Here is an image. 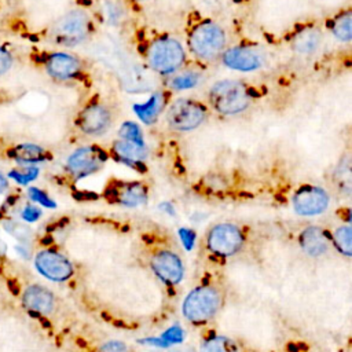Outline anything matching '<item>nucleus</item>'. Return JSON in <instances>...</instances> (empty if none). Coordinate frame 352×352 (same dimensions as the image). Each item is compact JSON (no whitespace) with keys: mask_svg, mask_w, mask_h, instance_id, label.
Wrapping results in <instances>:
<instances>
[{"mask_svg":"<svg viewBox=\"0 0 352 352\" xmlns=\"http://www.w3.org/2000/svg\"><path fill=\"white\" fill-rule=\"evenodd\" d=\"M333 34L342 41H349L352 37V18L351 12L346 11L341 14L333 23Z\"/></svg>","mask_w":352,"mask_h":352,"instance_id":"nucleus-23","label":"nucleus"},{"mask_svg":"<svg viewBox=\"0 0 352 352\" xmlns=\"http://www.w3.org/2000/svg\"><path fill=\"white\" fill-rule=\"evenodd\" d=\"M106 197L124 206H139L147 201V188L139 182H121L110 186Z\"/></svg>","mask_w":352,"mask_h":352,"instance_id":"nucleus-13","label":"nucleus"},{"mask_svg":"<svg viewBox=\"0 0 352 352\" xmlns=\"http://www.w3.org/2000/svg\"><path fill=\"white\" fill-rule=\"evenodd\" d=\"M92 29L89 15L82 10H73L60 16L51 28V37L55 43L73 47L88 38Z\"/></svg>","mask_w":352,"mask_h":352,"instance_id":"nucleus-4","label":"nucleus"},{"mask_svg":"<svg viewBox=\"0 0 352 352\" xmlns=\"http://www.w3.org/2000/svg\"><path fill=\"white\" fill-rule=\"evenodd\" d=\"M188 47L197 58L202 60H213L224 51V30L210 21L198 23L190 33Z\"/></svg>","mask_w":352,"mask_h":352,"instance_id":"nucleus-3","label":"nucleus"},{"mask_svg":"<svg viewBox=\"0 0 352 352\" xmlns=\"http://www.w3.org/2000/svg\"><path fill=\"white\" fill-rule=\"evenodd\" d=\"M99 352H129V349H128V346L124 342L109 341L104 345H102Z\"/></svg>","mask_w":352,"mask_h":352,"instance_id":"nucleus-34","label":"nucleus"},{"mask_svg":"<svg viewBox=\"0 0 352 352\" xmlns=\"http://www.w3.org/2000/svg\"><path fill=\"white\" fill-rule=\"evenodd\" d=\"M199 81H201V74L198 72L187 70V72H182V73L173 76L169 85L172 89L183 91V89H190V88L198 85Z\"/></svg>","mask_w":352,"mask_h":352,"instance_id":"nucleus-22","label":"nucleus"},{"mask_svg":"<svg viewBox=\"0 0 352 352\" xmlns=\"http://www.w3.org/2000/svg\"><path fill=\"white\" fill-rule=\"evenodd\" d=\"M45 70L47 73L59 81H67L74 78L80 70V60L66 52H54L45 59Z\"/></svg>","mask_w":352,"mask_h":352,"instance_id":"nucleus-15","label":"nucleus"},{"mask_svg":"<svg viewBox=\"0 0 352 352\" xmlns=\"http://www.w3.org/2000/svg\"><path fill=\"white\" fill-rule=\"evenodd\" d=\"M34 265L41 275L55 282L66 280L73 274L72 263L63 254L54 250L38 252L34 258Z\"/></svg>","mask_w":352,"mask_h":352,"instance_id":"nucleus-10","label":"nucleus"},{"mask_svg":"<svg viewBox=\"0 0 352 352\" xmlns=\"http://www.w3.org/2000/svg\"><path fill=\"white\" fill-rule=\"evenodd\" d=\"M243 243L242 231L230 223H221L212 227L208 234L206 245L208 249L217 256H232Z\"/></svg>","mask_w":352,"mask_h":352,"instance_id":"nucleus-8","label":"nucleus"},{"mask_svg":"<svg viewBox=\"0 0 352 352\" xmlns=\"http://www.w3.org/2000/svg\"><path fill=\"white\" fill-rule=\"evenodd\" d=\"M300 245L309 256H322L329 249V239L319 227H308L300 235Z\"/></svg>","mask_w":352,"mask_h":352,"instance_id":"nucleus-19","label":"nucleus"},{"mask_svg":"<svg viewBox=\"0 0 352 352\" xmlns=\"http://www.w3.org/2000/svg\"><path fill=\"white\" fill-rule=\"evenodd\" d=\"M106 160L107 154L100 147L84 146L69 155L66 161V170L78 180L98 172Z\"/></svg>","mask_w":352,"mask_h":352,"instance_id":"nucleus-7","label":"nucleus"},{"mask_svg":"<svg viewBox=\"0 0 352 352\" xmlns=\"http://www.w3.org/2000/svg\"><path fill=\"white\" fill-rule=\"evenodd\" d=\"M4 230H6L10 235H12L14 238H16V239L21 241V242H28V241L30 239V235H32L30 230H29L26 226L19 224V223H15V221H7V223H4Z\"/></svg>","mask_w":352,"mask_h":352,"instance_id":"nucleus-29","label":"nucleus"},{"mask_svg":"<svg viewBox=\"0 0 352 352\" xmlns=\"http://www.w3.org/2000/svg\"><path fill=\"white\" fill-rule=\"evenodd\" d=\"M179 235H180V239L184 245V248L187 250H191L192 246H194V241H195V234L192 230H188V228H180L179 230Z\"/></svg>","mask_w":352,"mask_h":352,"instance_id":"nucleus-33","label":"nucleus"},{"mask_svg":"<svg viewBox=\"0 0 352 352\" xmlns=\"http://www.w3.org/2000/svg\"><path fill=\"white\" fill-rule=\"evenodd\" d=\"M213 109L223 116L243 113L250 104V95L245 84L236 80H221L213 84L209 92Z\"/></svg>","mask_w":352,"mask_h":352,"instance_id":"nucleus-1","label":"nucleus"},{"mask_svg":"<svg viewBox=\"0 0 352 352\" xmlns=\"http://www.w3.org/2000/svg\"><path fill=\"white\" fill-rule=\"evenodd\" d=\"M223 63L238 72H253L264 65L263 55L250 47H232L223 54Z\"/></svg>","mask_w":352,"mask_h":352,"instance_id":"nucleus-12","label":"nucleus"},{"mask_svg":"<svg viewBox=\"0 0 352 352\" xmlns=\"http://www.w3.org/2000/svg\"><path fill=\"white\" fill-rule=\"evenodd\" d=\"M329 206L327 192L316 186H302L293 195V208L301 216H315Z\"/></svg>","mask_w":352,"mask_h":352,"instance_id":"nucleus-9","label":"nucleus"},{"mask_svg":"<svg viewBox=\"0 0 352 352\" xmlns=\"http://www.w3.org/2000/svg\"><path fill=\"white\" fill-rule=\"evenodd\" d=\"M77 125L85 135H102L111 125V113L103 104H89L80 113Z\"/></svg>","mask_w":352,"mask_h":352,"instance_id":"nucleus-11","label":"nucleus"},{"mask_svg":"<svg viewBox=\"0 0 352 352\" xmlns=\"http://www.w3.org/2000/svg\"><path fill=\"white\" fill-rule=\"evenodd\" d=\"M183 330L179 327V326H173L170 329H168L162 336L161 338H155V340H151V344L154 345H160V346H168L170 344H177V342H182L183 341Z\"/></svg>","mask_w":352,"mask_h":352,"instance_id":"nucleus-28","label":"nucleus"},{"mask_svg":"<svg viewBox=\"0 0 352 352\" xmlns=\"http://www.w3.org/2000/svg\"><path fill=\"white\" fill-rule=\"evenodd\" d=\"M206 118V109L202 103L180 98L176 99L166 111V124L170 129L187 132L198 128Z\"/></svg>","mask_w":352,"mask_h":352,"instance_id":"nucleus-6","label":"nucleus"},{"mask_svg":"<svg viewBox=\"0 0 352 352\" xmlns=\"http://www.w3.org/2000/svg\"><path fill=\"white\" fill-rule=\"evenodd\" d=\"M333 238H334L336 246L341 253H344L345 256L352 254V231L348 226H342L337 228Z\"/></svg>","mask_w":352,"mask_h":352,"instance_id":"nucleus-25","label":"nucleus"},{"mask_svg":"<svg viewBox=\"0 0 352 352\" xmlns=\"http://www.w3.org/2000/svg\"><path fill=\"white\" fill-rule=\"evenodd\" d=\"M186 60L183 45L173 37L155 38L147 48V62L160 74H172L179 70Z\"/></svg>","mask_w":352,"mask_h":352,"instance_id":"nucleus-2","label":"nucleus"},{"mask_svg":"<svg viewBox=\"0 0 352 352\" xmlns=\"http://www.w3.org/2000/svg\"><path fill=\"white\" fill-rule=\"evenodd\" d=\"M22 304L28 311L47 315L55 307L54 294L40 285L29 286L22 296Z\"/></svg>","mask_w":352,"mask_h":352,"instance_id":"nucleus-16","label":"nucleus"},{"mask_svg":"<svg viewBox=\"0 0 352 352\" xmlns=\"http://www.w3.org/2000/svg\"><path fill=\"white\" fill-rule=\"evenodd\" d=\"M320 43V34L319 32L314 30V29H307L304 32H301L296 38H294V48L298 52H312L318 48Z\"/></svg>","mask_w":352,"mask_h":352,"instance_id":"nucleus-21","label":"nucleus"},{"mask_svg":"<svg viewBox=\"0 0 352 352\" xmlns=\"http://www.w3.org/2000/svg\"><path fill=\"white\" fill-rule=\"evenodd\" d=\"M21 216H22V219H23L25 221L33 223V221H36V220L40 219L41 210H40L37 206H34V205H26V206L22 209Z\"/></svg>","mask_w":352,"mask_h":352,"instance_id":"nucleus-31","label":"nucleus"},{"mask_svg":"<svg viewBox=\"0 0 352 352\" xmlns=\"http://www.w3.org/2000/svg\"><path fill=\"white\" fill-rule=\"evenodd\" d=\"M201 352H238V346L227 337H212L205 341Z\"/></svg>","mask_w":352,"mask_h":352,"instance_id":"nucleus-24","label":"nucleus"},{"mask_svg":"<svg viewBox=\"0 0 352 352\" xmlns=\"http://www.w3.org/2000/svg\"><path fill=\"white\" fill-rule=\"evenodd\" d=\"M221 307L220 293L210 286L197 287L190 292L183 302L184 316L194 322L202 323L210 319Z\"/></svg>","mask_w":352,"mask_h":352,"instance_id":"nucleus-5","label":"nucleus"},{"mask_svg":"<svg viewBox=\"0 0 352 352\" xmlns=\"http://www.w3.org/2000/svg\"><path fill=\"white\" fill-rule=\"evenodd\" d=\"M7 155L10 158H12L14 161H16L19 164H25V165L43 162L50 158V154L45 148H43L38 144H33V143L16 144V146L8 148Z\"/></svg>","mask_w":352,"mask_h":352,"instance_id":"nucleus-18","label":"nucleus"},{"mask_svg":"<svg viewBox=\"0 0 352 352\" xmlns=\"http://www.w3.org/2000/svg\"><path fill=\"white\" fill-rule=\"evenodd\" d=\"M38 176V168L36 166H26L21 169H12L8 172V177H11L18 184L26 186L28 183L36 180Z\"/></svg>","mask_w":352,"mask_h":352,"instance_id":"nucleus-27","label":"nucleus"},{"mask_svg":"<svg viewBox=\"0 0 352 352\" xmlns=\"http://www.w3.org/2000/svg\"><path fill=\"white\" fill-rule=\"evenodd\" d=\"M113 153L116 158L128 166L138 169L139 172H144V158H146V147L144 144L132 143L124 139H118L113 144Z\"/></svg>","mask_w":352,"mask_h":352,"instance_id":"nucleus-17","label":"nucleus"},{"mask_svg":"<svg viewBox=\"0 0 352 352\" xmlns=\"http://www.w3.org/2000/svg\"><path fill=\"white\" fill-rule=\"evenodd\" d=\"M151 267L157 274V276L165 283L176 285L183 278V272H184L183 264L179 256H176L172 252L162 250L155 253L154 257L151 258Z\"/></svg>","mask_w":352,"mask_h":352,"instance_id":"nucleus-14","label":"nucleus"},{"mask_svg":"<svg viewBox=\"0 0 352 352\" xmlns=\"http://www.w3.org/2000/svg\"><path fill=\"white\" fill-rule=\"evenodd\" d=\"M28 195L30 197L32 201H34V202H37V204L45 206V208H55V206H56L55 201H52V199L48 197L47 192H44L43 190H40V188H37V187H30V188L28 190Z\"/></svg>","mask_w":352,"mask_h":352,"instance_id":"nucleus-30","label":"nucleus"},{"mask_svg":"<svg viewBox=\"0 0 352 352\" xmlns=\"http://www.w3.org/2000/svg\"><path fill=\"white\" fill-rule=\"evenodd\" d=\"M136 1H146V0H136Z\"/></svg>","mask_w":352,"mask_h":352,"instance_id":"nucleus-36","label":"nucleus"},{"mask_svg":"<svg viewBox=\"0 0 352 352\" xmlns=\"http://www.w3.org/2000/svg\"><path fill=\"white\" fill-rule=\"evenodd\" d=\"M8 188V180L7 177L0 172V194H3Z\"/></svg>","mask_w":352,"mask_h":352,"instance_id":"nucleus-35","label":"nucleus"},{"mask_svg":"<svg viewBox=\"0 0 352 352\" xmlns=\"http://www.w3.org/2000/svg\"><path fill=\"white\" fill-rule=\"evenodd\" d=\"M166 98L162 92H157L144 103H138L133 106V111L144 124H153L157 117L161 114L162 109L165 107Z\"/></svg>","mask_w":352,"mask_h":352,"instance_id":"nucleus-20","label":"nucleus"},{"mask_svg":"<svg viewBox=\"0 0 352 352\" xmlns=\"http://www.w3.org/2000/svg\"><path fill=\"white\" fill-rule=\"evenodd\" d=\"M11 65H12L11 54L6 48L0 47V76L6 74L10 70Z\"/></svg>","mask_w":352,"mask_h":352,"instance_id":"nucleus-32","label":"nucleus"},{"mask_svg":"<svg viewBox=\"0 0 352 352\" xmlns=\"http://www.w3.org/2000/svg\"><path fill=\"white\" fill-rule=\"evenodd\" d=\"M118 133H120V139H124V140H128L132 143H138V144H144L142 129L132 121L124 122L121 125Z\"/></svg>","mask_w":352,"mask_h":352,"instance_id":"nucleus-26","label":"nucleus"}]
</instances>
